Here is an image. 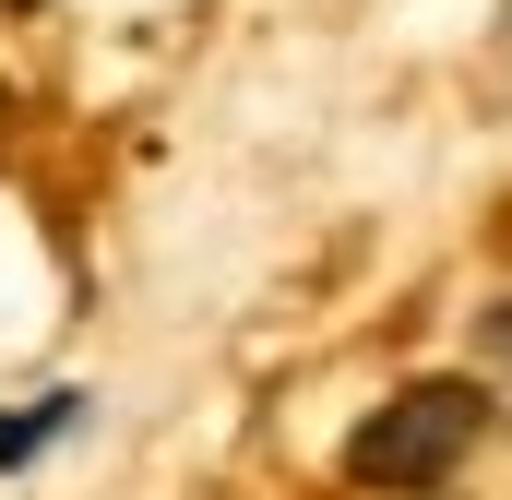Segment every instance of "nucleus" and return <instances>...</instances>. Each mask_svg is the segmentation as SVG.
I'll list each match as a JSON object with an SVG mask.
<instances>
[{"label":"nucleus","mask_w":512,"mask_h":500,"mask_svg":"<svg viewBox=\"0 0 512 500\" xmlns=\"http://www.w3.org/2000/svg\"><path fill=\"white\" fill-rule=\"evenodd\" d=\"M489 358H501V370H512V298H501V310H489Z\"/></svg>","instance_id":"7ed1b4c3"},{"label":"nucleus","mask_w":512,"mask_h":500,"mask_svg":"<svg viewBox=\"0 0 512 500\" xmlns=\"http://www.w3.org/2000/svg\"><path fill=\"white\" fill-rule=\"evenodd\" d=\"M477 441H489V393H477V381H405V393H382V405L358 417L346 477H358V489L417 500V489H441Z\"/></svg>","instance_id":"f257e3e1"},{"label":"nucleus","mask_w":512,"mask_h":500,"mask_svg":"<svg viewBox=\"0 0 512 500\" xmlns=\"http://www.w3.org/2000/svg\"><path fill=\"white\" fill-rule=\"evenodd\" d=\"M72 417H84V393H36V405H12V417H0V477H24Z\"/></svg>","instance_id":"f03ea898"}]
</instances>
